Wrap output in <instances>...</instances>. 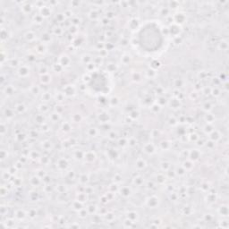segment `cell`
Here are the masks:
<instances>
[{"label": "cell", "instance_id": "cell-23", "mask_svg": "<svg viewBox=\"0 0 229 229\" xmlns=\"http://www.w3.org/2000/svg\"><path fill=\"white\" fill-rule=\"evenodd\" d=\"M159 146L162 150H168L170 148V142L168 141H162L159 142Z\"/></svg>", "mask_w": 229, "mask_h": 229}, {"label": "cell", "instance_id": "cell-5", "mask_svg": "<svg viewBox=\"0 0 229 229\" xmlns=\"http://www.w3.org/2000/svg\"><path fill=\"white\" fill-rule=\"evenodd\" d=\"M173 22H174V23H176V24H178V25H182V24H184L185 22H186V15L184 14V13H176V14H174V16H173Z\"/></svg>", "mask_w": 229, "mask_h": 229}, {"label": "cell", "instance_id": "cell-2", "mask_svg": "<svg viewBox=\"0 0 229 229\" xmlns=\"http://www.w3.org/2000/svg\"><path fill=\"white\" fill-rule=\"evenodd\" d=\"M16 75L22 79H26L31 75V68L28 64H22L16 69Z\"/></svg>", "mask_w": 229, "mask_h": 229}, {"label": "cell", "instance_id": "cell-25", "mask_svg": "<svg viewBox=\"0 0 229 229\" xmlns=\"http://www.w3.org/2000/svg\"><path fill=\"white\" fill-rule=\"evenodd\" d=\"M108 14H109V15H113L114 13H112V12H108ZM106 16H107V18H110V15H106Z\"/></svg>", "mask_w": 229, "mask_h": 229}, {"label": "cell", "instance_id": "cell-16", "mask_svg": "<svg viewBox=\"0 0 229 229\" xmlns=\"http://www.w3.org/2000/svg\"><path fill=\"white\" fill-rule=\"evenodd\" d=\"M51 11H50V7L48 6H42L40 8V15L44 18V17H48L51 15Z\"/></svg>", "mask_w": 229, "mask_h": 229}, {"label": "cell", "instance_id": "cell-13", "mask_svg": "<svg viewBox=\"0 0 229 229\" xmlns=\"http://www.w3.org/2000/svg\"><path fill=\"white\" fill-rule=\"evenodd\" d=\"M51 81H52V76L49 74L43 75H40V77H39V82H40V84L45 85V86L48 85L51 82Z\"/></svg>", "mask_w": 229, "mask_h": 229}, {"label": "cell", "instance_id": "cell-21", "mask_svg": "<svg viewBox=\"0 0 229 229\" xmlns=\"http://www.w3.org/2000/svg\"><path fill=\"white\" fill-rule=\"evenodd\" d=\"M26 215H27V213L24 210H21V209L15 211V217L17 218H20V219H23L26 217Z\"/></svg>", "mask_w": 229, "mask_h": 229}, {"label": "cell", "instance_id": "cell-10", "mask_svg": "<svg viewBox=\"0 0 229 229\" xmlns=\"http://www.w3.org/2000/svg\"><path fill=\"white\" fill-rule=\"evenodd\" d=\"M15 111L14 108H7V107L3 108V115L5 117L6 121L13 118L15 116Z\"/></svg>", "mask_w": 229, "mask_h": 229}, {"label": "cell", "instance_id": "cell-18", "mask_svg": "<svg viewBox=\"0 0 229 229\" xmlns=\"http://www.w3.org/2000/svg\"><path fill=\"white\" fill-rule=\"evenodd\" d=\"M132 57L129 55V54H124L122 57H121V63L124 65H128L129 64H131V61H132Z\"/></svg>", "mask_w": 229, "mask_h": 229}, {"label": "cell", "instance_id": "cell-11", "mask_svg": "<svg viewBox=\"0 0 229 229\" xmlns=\"http://www.w3.org/2000/svg\"><path fill=\"white\" fill-rule=\"evenodd\" d=\"M14 109H15V113H17V114H23L27 110V106L23 102H20V103L15 104Z\"/></svg>", "mask_w": 229, "mask_h": 229}, {"label": "cell", "instance_id": "cell-20", "mask_svg": "<svg viewBox=\"0 0 229 229\" xmlns=\"http://www.w3.org/2000/svg\"><path fill=\"white\" fill-rule=\"evenodd\" d=\"M134 184L140 187V186H142L144 184V180L142 179L141 176L138 175V176H135L134 178Z\"/></svg>", "mask_w": 229, "mask_h": 229}, {"label": "cell", "instance_id": "cell-7", "mask_svg": "<svg viewBox=\"0 0 229 229\" xmlns=\"http://www.w3.org/2000/svg\"><path fill=\"white\" fill-rule=\"evenodd\" d=\"M62 92L65 97H72L76 94V88L74 85H65Z\"/></svg>", "mask_w": 229, "mask_h": 229}, {"label": "cell", "instance_id": "cell-19", "mask_svg": "<svg viewBox=\"0 0 229 229\" xmlns=\"http://www.w3.org/2000/svg\"><path fill=\"white\" fill-rule=\"evenodd\" d=\"M150 67L154 70H158V68L161 67V62L158 59H153L152 61L150 63Z\"/></svg>", "mask_w": 229, "mask_h": 229}, {"label": "cell", "instance_id": "cell-8", "mask_svg": "<svg viewBox=\"0 0 229 229\" xmlns=\"http://www.w3.org/2000/svg\"><path fill=\"white\" fill-rule=\"evenodd\" d=\"M142 150L144 153L148 154V155H152L153 153L156 152L157 149H156V146L151 143V142H148V143H145L144 146L142 147Z\"/></svg>", "mask_w": 229, "mask_h": 229}, {"label": "cell", "instance_id": "cell-12", "mask_svg": "<svg viewBox=\"0 0 229 229\" xmlns=\"http://www.w3.org/2000/svg\"><path fill=\"white\" fill-rule=\"evenodd\" d=\"M21 10L23 15H29L33 11V6L30 3H23V5H22Z\"/></svg>", "mask_w": 229, "mask_h": 229}, {"label": "cell", "instance_id": "cell-15", "mask_svg": "<svg viewBox=\"0 0 229 229\" xmlns=\"http://www.w3.org/2000/svg\"><path fill=\"white\" fill-rule=\"evenodd\" d=\"M40 39L42 41V44L46 45L47 43H49L52 39V35L49 32H44L42 36H40Z\"/></svg>", "mask_w": 229, "mask_h": 229}, {"label": "cell", "instance_id": "cell-1", "mask_svg": "<svg viewBox=\"0 0 229 229\" xmlns=\"http://www.w3.org/2000/svg\"><path fill=\"white\" fill-rule=\"evenodd\" d=\"M164 34L161 27L157 22H146L141 24L135 32V43L146 53H156L161 49L164 43Z\"/></svg>", "mask_w": 229, "mask_h": 229}, {"label": "cell", "instance_id": "cell-3", "mask_svg": "<svg viewBox=\"0 0 229 229\" xmlns=\"http://www.w3.org/2000/svg\"><path fill=\"white\" fill-rule=\"evenodd\" d=\"M145 202H146V206L149 209H157V208L159 207L161 201L158 196L151 195V196H149V198L146 199Z\"/></svg>", "mask_w": 229, "mask_h": 229}, {"label": "cell", "instance_id": "cell-24", "mask_svg": "<svg viewBox=\"0 0 229 229\" xmlns=\"http://www.w3.org/2000/svg\"><path fill=\"white\" fill-rule=\"evenodd\" d=\"M121 191H122V195L123 196H124V197H129L130 195H131V193H132V191H131V189L129 188V187H123L122 189H121Z\"/></svg>", "mask_w": 229, "mask_h": 229}, {"label": "cell", "instance_id": "cell-17", "mask_svg": "<svg viewBox=\"0 0 229 229\" xmlns=\"http://www.w3.org/2000/svg\"><path fill=\"white\" fill-rule=\"evenodd\" d=\"M146 167V162L143 158H138L135 163V168L138 170H143Z\"/></svg>", "mask_w": 229, "mask_h": 229}, {"label": "cell", "instance_id": "cell-6", "mask_svg": "<svg viewBox=\"0 0 229 229\" xmlns=\"http://www.w3.org/2000/svg\"><path fill=\"white\" fill-rule=\"evenodd\" d=\"M58 64L63 67H68L71 64V58L69 56H67L66 54H63L59 57V60H58Z\"/></svg>", "mask_w": 229, "mask_h": 229}, {"label": "cell", "instance_id": "cell-14", "mask_svg": "<svg viewBox=\"0 0 229 229\" xmlns=\"http://www.w3.org/2000/svg\"><path fill=\"white\" fill-rule=\"evenodd\" d=\"M144 76L148 78V79H154L155 77L157 76V70H154L152 68L149 67L148 69L145 70Z\"/></svg>", "mask_w": 229, "mask_h": 229}, {"label": "cell", "instance_id": "cell-9", "mask_svg": "<svg viewBox=\"0 0 229 229\" xmlns=\"http://www.w3.org/2000/svg\"><path fill=\"white\" fill-rule=\"evenodd\" d=\"M23 38L27 41V42H33L36 40L37 35L35 34L34 32H32V30L27 31L24 34H23Z\"/></svg>", "mask_w": 229, "mask_h": 229}, {"label": "cell", "instance_id": "cell-4", "mask_svg": "<svg viewBox=\"0 0 229 229\" xmlns=\"http://www.w3.org/2000/svg\"><path fill=\"white\" fill-rule=\"evenodd\" d=\"M2 92H3V95L6 96L7 97H11V96H14L16 92V89L14 85H11V84H6L5 86H3L2 87Z\"/></svg>", "mask_w": 229, "mask_h": 229}, {"label": "cell", "instance_id": "cell-22", "mask_svg": "<svg viewBox=\"0 0 229 229\" xmlns=\"http://www.w3.org/2000/svg\"><path fill=\"white\" fill-rule=\"evenodd\" d=\"M160 167L162 168L163 171H168L171 168V164L168 161H163L160 163Z\"/></svg>", "mask_w": 229, "mask_h": 229}]
</instances>
